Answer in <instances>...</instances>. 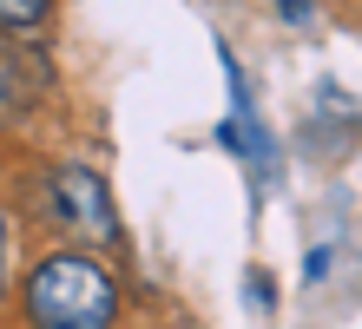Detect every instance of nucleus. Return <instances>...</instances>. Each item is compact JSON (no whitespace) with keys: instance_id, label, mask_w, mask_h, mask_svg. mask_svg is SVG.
<instances>
[{"instance_id":"20e7f679","label":"nucleus","mask_w":362,"mask_h":329,"mask_svg":"<svg viewBox=\"0 0 362 329\" xmlns=\"http://www.w3.org/2000/svg\"><path fill=\"white\" fill-rule=\"evenodd\" d=\"M7 277H13V217L0 211V303H7Z\"/></svg>"},{"instance_id":"f257e3e1","label":"nucleus","mask_w":362,"mask_h":329,"mask_svg":"<svg viewBox=\"0 0 362 329\" xmlns=\"http://www.w3.org/2000/svg\"><path fill=\"white\" fill-rule=\"evenodd\" d=\"M27 329H112L119 323V277L86 250L40 257L20 283Z\"/></svg>"},{"instance_id":"7ed1b4c3","label":"nucleus","mask_w":362,"mask_h":329,"mask_svg":"<svg viewBox=\"0 0 362 329\" xmlns=\"http://www.w3.org/2000/svg\"><path fill=\"white\" fill-rule=\"evenodd\" d=\"M47 13H53V0H0V27L7 33H33Z\"/></svg>"},{"instance_id":"f03ea898","label":"nucleus","mask_w":362,"mask_h":329,"mask_svg":"<svg viewBox=\"0 0 362 329\" xmlns=\"http://www.w3.org/2000/svg\"><path fill=\"white\" fill-rule=\"evenodd\" d=\"M47 211L59 231L86 237V244H119V217H112V197H105V178L86 165H59L47 178Z\"/></svg>"},{"instance_id":"39448f33","label":"nucleus","mask_w":362,"mask_h":329,"mask_svg":"<svg viewBox=\"0 0 362 329\" xmlns=\"http://www.w3.org/2000/svg\"><path fill=\"white\" fill-rule=\"evenodd\" d=\"M284 7V20H310V0H276Z\"/></svg>"}]
</instances>
